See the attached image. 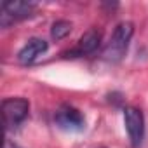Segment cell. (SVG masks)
I'll return each instance as SVG.
<instances>
[{
    "label": "cell",
    "mask_w": 148,
    "mask_h": 148,
    "mask_svg": "<svg viewBox=\"0 0 148 148\" xmlns=\"http://www.w3.org/2000/svg\"><path fill=\"white\" fill-rule=\"evenodd\" d=\"M132 35H134V25L131 21H120L113 28V33L103 49V58L106 61H112V63L120 61L129 49Z\"/></svg>",
    "instance_id": "cell-1"
},
{
    "label": "cell",
    "mask_w": 148,
    "mask_h": 148,
    "mask_svg": "<svg viewBox=\"0 0 148 148\" xmlns=\"http://www.w3.org/2000/svg\"><path fill=\"white\" fill-rule=\"evenodd\" d=\"M30 113V101L25 98H7L2 101V117L7 129H14L26 120Z\"/></svg>",
    "instance_id": "cell-2"
},
{
    "label": "cell",
    "mask_w": 148,
    "mask_h": 148,
    "mask_svg": "<svg viewBox=\"0 0 148 148\" xmlns=\"http://www.w3.org/2000/svg\"><path fill=\"white\" fill-rule=\"evenodd\" d=\"M124 125L132 148H139L145 139V115L136 106L124 108Z\"/></svg>",
    "instance_id": "cell-3"
},
{
    "label": "cell",
    "mask_w": 148,
    "mask_h": 148,
    "mask_svg": "<svg viewBox=\"0 0 148 148\" xmlns=\"http://www.w3.org/2000/svg\"><path fill=\"white\" fill-rule=\"evenodd\" d=\"M54 122L59 129L68 132H80L86 129L84 113L71 105H61L54 113Z\"/></svg>",
    "instance_id": "cell-4"
},
{
    "label": "cell",
    "mask_w": 148,
    "mask_h": 148,
    "mask_svg": "<svg viewBox=\"0 0 148 148\" xmlns=\"http://www.w3.org/2000/svg\"><path fill=\"white\" fill-rule=\"evenodd\" d=\"M37 9L35 2H23V0H16V2H2V26H7L9 19L18 21V19H26L30 18Z\"/></svg>",
    "instance_id": "cell-5"
},
{
    "label": "cell",
    "mask_w": 148,
    "mask_h": 148,
    "mask_svg": "<svg viewBox=\"0 0 148 148\" xmlns=\"http://www.w3.org/2000/svg\"><path fill=\"white\" fill-rule=\"evenodd\" d=\"M101 44V32L98 28H89L77 42L75 49H71L68 54L71 56H87V54H92Z\"/></svg>",
    "instance_id": "cell-6"
},
{
    "label": "cell",
    "mask_w": 148,
    "mask_h": 148,
    "mask_svg": "<svg viewBox=\"0 0 148 148\" xmlns=\"http://www.w3.org/2000/svg\"><path fill=\"white\" fill-rule=\"evenodd\" d=\"M49 49V44L44 40V38H38V37H33L30 38L18 52V61L23 63V64H30L33 63L38 56H42L45 51Z\"/></svg>",
    "instance_id": "cell-7"
},
{
    "label": "cell",
    "mask_w": 148,
    "mask_h": 148,
    "mask_svg": "<svg viewBox=\"0 0 148 148\" xmlns=\"http://www.w3.org/2000/svg\"><path fill=\"white\" fill-rule=\"evenodd\" d=\"M71 28H73L71 21H68V19H58L51 26V38L56 40V42L58 40H63V38H66L70 35Z\"/></svg>",
    "instance_id": "cell-8"
},
{
    "label": "cell",
    "mask_w": 148,
    "mask_h": 148,
    "mask_svg": "<svg viewBox=\"0 0 148 148\" xmlns=\"http://www.w3.org/2000/svg\"><path fill=\"white\" fill-rule=\"evenodd\" d=\"M5 148H21L19 145H14V143H11V141H7L5 143Z\"/></svg>",
    "instance_id": "cell-9"
},
{
    "label": "cell",
    "mask_w": 148,
    "mask_h": 148,
    "mask_svg": "<svg viewBox=\"0 0 148 148\" xmlns=\"http://www.w3.org/2000/svg\"><path fill=\"white\" fill-rule=\"evenodd\" d=\"M101 148H105V146H101Z\"/></svg>",
    "instance_id": "cell-10"
}]
</instances>
